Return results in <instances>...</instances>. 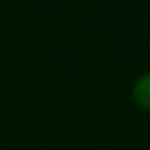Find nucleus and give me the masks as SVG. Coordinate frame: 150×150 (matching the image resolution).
<instances>
[{
  "label": "nucleus",
  "instance_id": "nucleus-1",
  "mask_svg": "<svg viewBox=\"0 0 150 150\" xmlns=\"http://www.w3.org/2000/svg\"><path fill=\"white\" fill-rule=\"evenodd\" d=\"M132 97H134V101H136L140 107L150 109V72L142 74V76L134 82Z\"/></svg>",
  "mask_w": 150,
  "mask_h": 150
}]
</instances>
